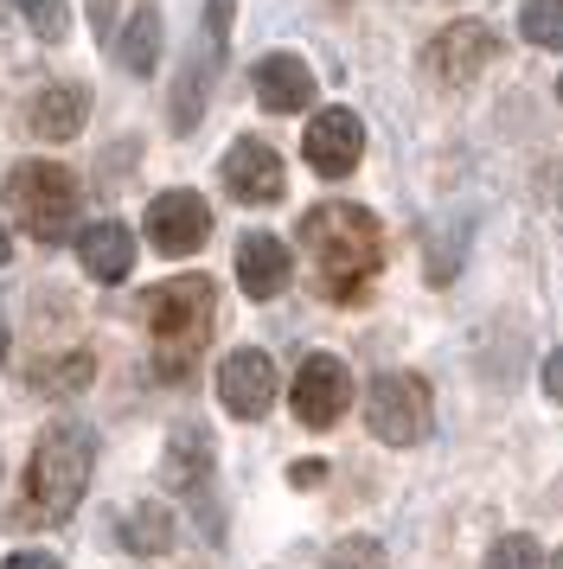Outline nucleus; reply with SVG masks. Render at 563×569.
I'll list each match as a JSON object with an SVG mask.
<instances>
[{
  "label": "nucleus",
  "instance_id": "obj_1",
  "mask_svg": "<svg viewBox=\"0 0 563 569\" xmlns=\"http://www.w3.org/2000/svg\"><path fill=\"white\" fill-rule=\"evenodd\" d=\"M302 250L314 262L320 295L339 301V308H353V301H365V288L378 282V269H384V224L365 206L333 199V206H314L302 218Z\"/></svg>",
  "mask_w": 563,
  "mask_h": 569
},
{
  "label": "nucleus",
  "instance_id": "obj_2",
  "mask_svg": "<svg viewBox=\"0 0 563 569\" xmlns=\"http://www.w3.org/2000/svg\"><path fill=\"white\" fill-rule=\"evenodd\" d=\"M141 320H148V339H154V371L160 378H186L199 346L211 339L218 288H211V276H174V282L141 295Z\"/></svg>",
  "mask_w": 563,
  "mask_h": 569
},
{
  "label": "nucleus",
  "instance_id": "obj_3",
  "mask_svg": "<svg viewBox=\"0 0 563 569\" xmlns=\"http://www.w3.org/2000/svg\"><path fill=\"white\" fill-rule=\"evenodd\" d=\"M90 467H97V436L83 422H71V416H58L39 436V448H32V467H26V492H32L39 518L65 525L77 512L83 487H90Z\"/></svg>",
  "mask_w": 563,
  "mask_h": 569
},
{
  "label": "nucleus",
  "instance_id": "obj_4",
  "mask_svg": "<svg viewBox=\"0 0 563 569\" xmlns=\"http://www.w3.org/2000/svg\"><path fill=\"white\" fill-rule=\"evenodd\" d=\"M7 211H13V224L26 237L58 243L77 224V180L58 160H26V167H13V180H7Z\"/></svg>",
  "mask_w": 563,
  "mask_h": 569
},
{
  "label": "nucleus",
  "instance_id": "obj_5",
  "mask_svg": "<svg viewBox=\"0 0 563 569\" xmlns=\"http://www.w3.org/2000/svg\"><path fill=\"white\" fill-rule=\"evenodd\" d=\"M365 422L391 448H416L429 436V385L416 371H384L378 385L365 390Z\"/></svg>",
  "mask_w": 563,
  "mask_h": 569
},
{
  "label": "nucleus",
  "instance_id": "obj_6",
  "mask_svg": "<svg viewBox=\"0 0 563 569\" xmlns=\"http://www.w3.org/2000/svg\"><path fill=\"white\" fill-rule=\"evenodd\" d=\"M302 154L320 180H346L358 167V154H365V122H358L353 109H320V116L307 122Z\"/></svg>",
  "mask_w": 563,
  "mask_h": 569
},
{
  "label": "nucleus",
  "instance_id": "obj_7",
  "mask_svg": "<svg viewBox=\"0 0 563 569\" xmlns=\"http://www.w3.org/2000/svg\"><path fill=\"white\" fill-rule=\"evenodd\" d=\"M493 27H481V20H455V27H442L429 39V52H423V64H429L435 83H474L486 71V58H493Z\"/></svg>",
  "mask_w": 563,
  "mask_h": 569
},
{
  "label": "nucleus",
  "instance_id": "obj_8",
  "mask_svg": "<svg viewBox=\"0 0 563 569\" xmlns=\"http://www.w3.org/2000/svg\"><path fill=\"white\" fill-rule=\"evenodd\" d=\"M218 173H225L230 199H244V206H276L282 199V154L263 134H237Z\"/></svg>",
  "mask_w": 563,
  "mask_h": 569
},
{
  "label": "nucleus",
  "instance_id": "obj_9",
  "mask_svg": "<svg viewBox=\"0 0 563 569\" xmlns=\"http://www.w3.org/2000/svg\"><path fill=\"white\" fill-rule=\"evenodd\" d=\"M218 403L230 416H244V422L269 416V403H276V365H269V352H256V346L230 352L218 365Z\"/></svg>",
  "mask_w": 563,
  "mask_h": 569
},
{
  "label": "nucleus",
  "instance_id": "obj_10",
  "mask_svg": "<svg viewBox=\"0 0 563 569\" xmlns=\"http://www.w3.org/2000/svg\"><path fill=\"white\" fill-rule=\"evenodd\" d=\"M148 237L160 257H192L211 237V211H205L199 192H160L148 206Z\"/></svg>",
  "mask_w": 563,
  "mask_h": 569
},
{
  "label": "nucleus",
  "instance_id": "obj_11",
  "mask_svg": "<svg viewBox=\"0 0 563 569\" xmlns=\"http://www.w3.org/2000/svg\"><path fill=\"white\" fill-rule=\"evenodd\" d=\"M346 365L333 359V352H307L302 371H295V416H302L307 429H333L339 410H346Z\"/></svg>",
  "mask_w": 563,
  "mask_h": 569
},
{
  "label": "nucleus",
  "instance_id": "obj_12",
  "mask_svg": "<svg viewBox=\"0 0 563 569\" xmlns=\"http://www.w3.org/2000/svg\"><path fill=\"white\" fill-rule=\"evenodd\" d=\"M250 83H256V103L269 109V116H295V109L314 103V71L295 52H269L250 71Z\"/></svg>",
  "mask_w": 563,
  "mask_h": 569
},
{
  "label": "nucleus",
  "instance_id": "obj_13",
  "mask_svg": "<svg viewBox=\"0 0 563 569\" xmlns=\"http://www.w3.org/2000/svg\"><path fill=\"white\" fill-rule=\"evenodd\" d=\"M288 276H295V257L282 250V237L256 231L237 243V282H244L250 301H276L282 288H288Z\"/></svg>",
  "mask_w": 563,
  "mask_h": 569
},
{
  "label": "nucleus",
  "instance_id": "obj_14",
  "mask_svg": "<svg viewBox=\"0 0 563 569\" xmlns=\"http://www.w3.org/2000/svg\"><path fill=\"white\" fill-rule=\"evenodd\" d=\"M77 257H83V269L97 282H122L128 269H135V237H128V224L102 218V224H90V231L77 237Z\"/></svg>",
  "mask_w": 563,
  "mask_h": 569
},
{
  "label": "nucleus",
  "instance_id": "obj_15",
  "mask_svg": "<svg viewBox=\"0 0 563 569\" xmlns=\"http://www.w3.org/2000/svg\"><path fill=\"white\" fill-rule=\"evenodd\" d=\"M83 116H90V97H83L77 83H51V90H39L32 109H26V122L46 134V141H71V134L83 129Z\"/></svg>",
  "mask_w": 563,
  "mask_h": 569
},
{
  "label": "nucleus",
  "instance_id": "obj_16",
  "mask_svg": "<svg viewBox=\"0 0 563 569\" xmlns=\"http://www.w3.org/2000/svg\"><path fill=\"white\" fill-rule=\"evenodd\" d=\"M116 538H122L128 557H167L174 550V512L167 506H135V512H122Z\"/></svg>",
  "mask_w": 563,
  "mask_h": 569
},
{
  "label": "nucleus",
  "instance_id": "obj_17",
  "mask_svg": "<svg viewBox=\"0 0 563 569\" xmlns=\"http://www.w3.org/2000/svg\"><path fill=\"white\" fill-rule=\"evenodd\" d=\"M116 64L135 71V78H148L154 64H160V13H154V7H141V13L122 27V39H116Z\"/></svg>",
  "mask_w": 563,
  "mask_h": 569
},
{
  "label": "nucleus",
  "instance_id": "obj_18",
  "mask_svg": "<svg viewBox=\"0 0 563 569\" xmlns=\"http://www.w3.org/2000/svg\"><path fill=\"white\" fill-rule=\"evenodd\" d=\"M205 467H211L205 429H174V441H167V480H174V487H199Z\"/></svg>",
  "mask_w": 563,
  "mask_h": 569
},
{
  "label": "nucleus",
  "instance_id": "obj_19",
  "mask_svg": "<svg viewBox=\"0 0 563 569\" xmlns=\"http://www.w3.org/2000/svg\"><path fill=\"white\" fill-rule=\"evenodd\" d=\"M518 32H525V46L557 52L563 46V0H525L518 7Z\"/></svg>",
  "mask_w": 563,
  "mask_h": 569
},
{
  "label": "nucleus",
  "instance_id": "obj_20",
  "mask_svg": "<svg viewBox=\"0 0 563 569\" xmlns=\"http://www.w3.org/2000/svg\"><path fill=\"white\" fill-rule=\"evenodd\" d=\"M13 7L26 13V27L39 32L46 46H58V39L71 32V13H65V0H13Z\"/></svg>",
  "mask_w": 563,
  "mask_h": 569
},
{
  "label": "nucleus",
  "instance_id": "obj_21",
  "mask_svg": "<svg viewBox=\"0 0 563 569\" xmlns=\"http://www.w3.org/2000/svg\"><path fill=\"white\" fill-rule=\"evenodd\" d=\"M486 569H544V550L525 531H512V538H500L486 550Z\"/></svg>",
  "mask_w": 563,
  "mask_h": 569
},
{
  "label": "nucleus",
  "instance_id": "obj_22",
  "mask_svg": "<svg viewBox=\"0 0 563 569\" xmlns=\"http://www.w3.org/2000/svg\"><path fill=\"white\" fill-rule=\"evenodd\" d=\"M327 569H384V543L378 538H346L327 557Z\"/></svg>",
  "mask_w": 563,
  "mask_h": 569
},
{
  "label": "nucleus",
  "instance_id": "obj_23",
  "mask_svg": "<svg viewBox=\"0 0 563 569\" xmlns=\"http://www.w3.org/2000/svg\"><path fill=\"white\" fill-rule=\"evenodd\" d=\"M199 109H205V78H179V97H174V129H192L199 122Z\"/></svg>",
  "mask_w": 563,
  "mask_h": 569
},
{
  "label": "nucleus",
  "instance_id": "obj_24",
  "mask_svg": "<svg viewBox=\"0 0 563 569\" xmlns=\"http://www.w3.org/2000/svg\"><path fill=\"white\" fill-rule=\"evenodd\" d=\"M205 32H211V52H225V32H230V0H211V7H205Z\"/></svg>",
  "mask_w": 563,
  "mask_h": 569
},
{
  "label": "nucleus",
  "instance_id": "obj_25",
  "mask_svg": "<svg viewBox=\"0 0 563 569\" xmlns=\"http://www.w3.org/2000/svg\"><path fill=\"white\" fill-rule=\"evenodd\" d=\"M0 569H65V563H58V557H46V550H13Z\"/></svg>",
  "mask_w": 563,
  "mask_h": 569
},
{
  "label": "nucleus",
  "instance_id": "obj_26",
  "mask_svg": "<svg viewBox=\"0 0 563 569\" xmlns=\"http://www.w3.org/2000/svg\"><path fill=\"white\" fill-rule=\"evenodd\" d=\"M544 390H551V403H563V352L544 359Z\"/></svg>",
  "mask_w": 563,
  "mask_h": 569
},
{
  "label": "nucleus",
  "instance_id": "obj_27",
  "mask_svg": "<svg viewBox=\"0 0 563 569\" xmlns=\"http://www.w3.org/2000/svg\"><path fill=\"white\" fill-rule=\"evenodd\" d=\"M544 186H551V192H557V211H563V167H557V173H551V180H544Z\"/></svg>",
  "mask_w": 563,
  "mask_h": 569
},
{
  "label": "nucleus",
  "instance_id": "obj_28",
  "mask_svg": "<svg viewBox=\"0 0 563 569\" xmlns=\"http://www.w3.org/2000/svg\"><path fill=\"white\" fill-rule=\"evenodd\" d=\"M7 257H13V243H7V224H0V269H7Z\"/></svg>",
  "mask_w": 563,
  "mask_h": 569
},
{
  "label": "nucleus",
  "instance_id": "obj_29",
  "mask_svg": "<svg viewBox=\"0 0 563 569\" xmlns=\"http://www.w3.org/2000/svg\"><path fill=\"white\" fill-rule=\"evenodd\" d=\"M0 359H7V327H0Z\"/></svg>",
  "mask_w": 563,
  "mask_h": 569
},
{
  "label": "nucleus",
  "instance_id": "obj_30",
  "mask_svg": "<svg viewBox=\"0 0 563 569\" xmlns=\"http://www.w3.org/2000/svg\"><path fill=\"white\" fill-rule=\"evenodd\" d=\"M551 569H563V557H557V563H551Z\"/></svg>",
  "mask_w": 563,
  "mask_h": 569
},
{
  "label": "nucleus",
  "instance_id": "obj_31",
  "mask_svg": "<svg viewBox=\"0 0 563 569\" xmlns=\"http://www.w3.org/2000/svg\"><path fill=\"white\" fill-rule=\"evenodd\" d=\"M557 97H563V83H557Z\"/></svg>",
  "mask_w": 563,
  "mask_h": 569
}]
</instances>
